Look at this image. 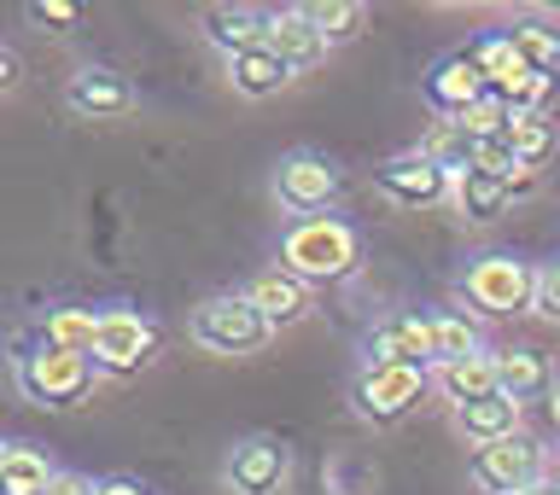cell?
<instances>
[{"label": "cell", "instance_id": "83f0119b", "mask_svg": "<svg viewBox=\"0 0 560 495\" xmlns=\"http://www.w3.org/2000/svg\"><path fill=\"white\" fill-rule=\"evenodd\" d=\"M467 52L479 59V70H485L490 87H502V82L520 70V52H514V42H508V30H485L479 42H467Z\"/></svg>", "mask_w": 560, "mask_h": 495}, {"label": "cell", "instance_id": "44dd1931", "mask_svg": "<svg viewBox=\"0 0 560 495\" xmlns=\"http://www.w3.org/2000/svg\"><path fill=\"white\" fill-rule=\"evenodd\" d=\"M450 199L467 222H497V216H508L514 192H508V181H497V175H485V169H462L450 187Z\"/></svg>", "mask_w": 560, "mask_h": 495}, {"label": "cell", "instance_id": "30bf717a", "mask_svg": "<svg viewBox=\"0 0 560 495\" xmlns=\"http://www.w3.org/2000/svg\"><path fill=\"white\" fill-rule=\"evenodd\" d=\"M222 479H228L234 495H280V484L292 479V449L280 444L275 432H252V437H240V444H234Z\"/></svg>", "mask_w": 560, "mask_h": 495}, {"label": "cell", "instance_id": "f1b7e54d", "mask_svg": "<svg viewBox=\"0 0 560 495\" xmlns=\"http://www.w3.org/2000/svg\"><path fill=\"white\" fill-rule=\"evenodd\" d=\"M455 122H462V134H467V140H497V134H508V122H514V105H508L497 87H490V94H485V99H472Z\"/></svg>", "mask_w": 560, "mask_h": 495}, {"label": "cell", "instance_id": "8fae6325", "mask_svg": "<svg viewBox=\"0 0 560 495\" xmlns=\"http://www.w3.org/2000/svg\"><path fill=\"white\" fill-rule=\"evenodd\" d=\"M374 187H380L392 204H402V210H427V204H444V199H450L455 175H450L444 164H432V157L415 146V152L385 157V164L374 169Z\"/></svg>", "mask_w": 560, "mask_h": 495}, {"label": "cell", "instance_id": "ab89813d", "mask_svg": "<svg viewBox=\"0 0 560 495\" xmlns=\"http://www.w3.org/2000/svg\"><path fill=\"white\" fill-rule=\"evenodd\" d=\"M0 461H7V444H0Z\"/></svg>", "mask_w": 560, "mask_h": 495}, {"label": "cell", "instance_id": "603a6c76", "mask_svg": "<svg viewBox=\"0 0 560 495\" xmlns=\"http://www.w3.org/2000/svg\"><path fill=\"white\" fill-rule=\"evenodd\" d=\"M52 479H59V467L47 461V449L7 444V461H0V495H47Z\"/></svg>", "mask_w": 560, "mask_h": 495}, {"label": "cell", "instance_id": "74e56055", "mask_svg": "<svg viewBox=\"0 0 560 495\" xmlns=\"http://www.w3.org/2000/svg\"><path fill=\"white\" fill-rule=\"evenodd\" d=\"M525 495H560V479H542V484H532Z\"/></svg>", "mask_w": 560, "mask_h": 495}, {"label": "cell", "instance_id": "52a82bcc", "mask_svg": "<svg viewBox=\"0 0 560 495\" xmlns=\"http://www.w3.org/2000/svg\"><path fill=\"white\" fill-rule=\"evenodd\" d=\"M345 192V169L332 164L327 152H287L280 157V169H275V199L280 210H292L298 222H310V216H322V210L332 204Z\"/></svg>", "mask_w": 560, "mask_h": 495}, {"label": "cell", "instance_id": "9a60e30c", "mask_svg": "<svg viewBox=\"0 0 560 495\" xmlns=\"http://www.w3.org/2000/svg\"><path fill=\"white\" fill-rule=\"evenodd\" d=\"M497 385H502V397H514L520 409L525 402H542V397H555V367L542 350L532 344H520V350H497Z\"/></svg>", "mask_w": 560, "mask_h": 495}, {"label": "cell", "instance_id": "5b68a950", "mask_svg": "<svg viewBox=\"0 0 560 495\" xmlns=\"http://www.w3.org/2000/svg\"><path fill=\"white\" fill-rule=\"evenodd\" d=\"M532 292H537V269L514 251H490V257H472L467 274H462V297L485 315H520L532 309Z\"/></svg>", "mask_w": 560, "mask_h": 495}, {"label": "cell", "instance_id": "4dcf8cb0", "mask_svg": "<svg viewBox=\"0 0 560 495\" xmlns=\"http://www.w3.org/2000/svg\"><path fill=\"white\" fill-rule=\"evenodd\" d=\"M472 169H485V175H497V181H508V175L525 169V164L514 157V146H508V134H497V140H472Z\"/></svg>", "mask_w": 560, "mask_h": 495}, {"label": "cell", "instance_id": "8d00e7d4", "mask_svg": "<svg viewBox=\"0 0 560 495\" xmlns=\"http://www.w3.org/2000/svg\"><path fill=\"white\" fill-rule=\"evenodd\" d=\"M100 495H147V490H140L135 479H105V484H100Z\"/></svg>", "mask_w": 560, "mask_h": 495}, {"label": "cell", "instance_id": "5bb4252c", "mask_svg": "<svg viewBox=\"0 0 560 495\" xmlns=\"http://www.w3.org/2000/svg\"><path fill=\"white\" fill-rule=\"evenodd\" d=\"M262 47L275 52L280 64H292V76H304L327 59V35L315 30L310 7H280V12H262Z\"/></svg>", "mask_w": 560, "mask_h": 495}, {"label": "cell", "instance_id": "e0dca14e", "mask_svg": "<svg viewBox=\"0 0 560 495\" xmlns=\"http://www.w3.org/2000/svg\"><path fill=\"white\" fill-rule=\"evenodd\" d=\"M455 432L467 437V449L502 444V437L525 432V426H520V402L502 397V391H490V397H479V402H467V409H455Z\"/></svg>", "mask_w": 560, "mask_h": 495}, {"label": "cell", "instance_id": "cb8c5ba5", "mask_svg": "<svg viewBox=\"0 0 560 495\" xmlns=\"http://www.w3.org/2000/svg\"><path fill=\"white\" fill-rule=\"evenodd\" d=\"M508 146H514V157H520L525 169H542V164H549L555 146H560L549 111H514V122H508Z\"/></svg>", "mask_w": 560, "mask_h": 495}, {"label": "cell", "instance_id": "ffe728a7", "mask_svg": "<svg viewBox=\"0 0 560 495\" xmlns=\"http://www.w3.org/2000/svg\"><path fill=\"white\" fill-rule=\"evenodd\" d=\"M432 385L455 402V409H467V402H479V397H490V391H502V385H497V356H490V350H479V356H467V362L432 367Z\"/></svg>", "mask_w": 560, "mask_h": 495}, {"label": "cell", "instance_id": "d4e9b609", "mask_svg": "<svg viewBox=\"0 0 560 495\" xmlns=\"http://www.w3.org/2000/svg\"><path fill=\"white\" fill-rule=\"evenodd\" d=\"M479 327L467 321L462 309H438L432 315V367H450V362H467L479 356Z\"/></svg>", "mask_w": 560, "mask_h": 495}, {"label": "cell", "instance_id": "ac0fdd59", "mask_svg": "<svg viewBox=\"0 0 560 495\" xmlns=\"http://www.w3.org/2000/svg\"><path fill=\"white\" fill-rule=\"evenodd\" d=\"M199 30H205V42L217 47L222 59L262 47V12H252V7H205L199 12Z\"/></svg>", "mask_w": 560, "mask_h": 495}, {"label": "cell", "instance_id": "4316f807", "mask_svg": "<svg viewBox=\"0 0 560 495\" xmlns=\"http://www.w3.org/2000/svg\"><path fill=\"white\" fill-rule=\"evenodd\" d=\"M310 17H315V30L327 35V47H345V42H357V35H362V24H368V12L357 7V0H315V7H310Z\"/></svg>", "mask_w": 560, "mask_h": 495}, {"label": "cell", "instance_id": "4fadbf2b", "mask_svg": "<svg viewBox=\"0 0 560 495\" xmlns=\"http://www.w3.org/2000/svg\"><path fill=\"white\" fill-rule=\"evenodd\" d=\"M65 105L77 117H88V122H112V117H129L140 105V94H135V82L122 76V70L82 64L77 76H70V87H65Z\"/></svg>", "mask_w": 560, "mask_h": 495}, {"label": "cell", "instance_id": "2e32d148", "mask_svg": "<svg viewBox=\"0 0 560 495\" xmlns=\"http://www.w3.org/2000/svg\"><path fill=\"white\" fill-rule=\"evenodd\" d=\"M245 297H252V304H257L262 315H269V327H275V332H280V327H292V321H304V315H310V286H304L298 274H287L280 262H275V269H262V274L252 280V286H245Z\"/></svg>", "mask_w": 560, "mask_h": 495}, {"label": "cell", "instance_id": "8992f818", "mask_svg": "<svg viewBox=\"0 0 560 495\" xmlns=\"http://www.w3.org/2000/svg\"><path fill=\"white\" fill-rule=\"evenodd\" d=\"M432 391L427 367H362L357 385H350V402L368 426H397L420 409V397Z\"/></svg>", "mask_w": 560, "mask_h": 495}, {"label": "cell", "instance_id": "9c48e42d", "mask_svg": "<svg viewBox=\"0 0 560 495\" xmlns=\"http://www.w3.org/2000/svg\"><path fill=\"white\" fill-rule=\"evenodd\" d=\"M362 367H432V315H385L362 332Z\"/></svg>", "mask_w": 560, "mask_h": 495}, {"label": "cell", "instance_id": "836d02e7", "mask_svg": "<svg viewBox=\"0 0 560 495\" xmlns=\"http://www.w3.org/2000/svg\"><path fill=\"white\" fill-rule=\"evenodd\" d=\"M47 495H100V484L82 479V472H59V479L47 484Z\"/></svg>", "mask_w": 560, "mask_h": 495}, {"label": "cell", "instance_id": "3957f363", "mask_svg": "<svg viewBox=\"0 0 560 495\" xmlns=\"http://www.w3.org/2000/svg\"><path fill=\"white\" fill-rule=\"evenodd\" d=\"M187 332L210 350V356H257V350L275 339L269 315H262L245 292H217V297H205V304L192 309Z\"/></svg>", "mask_w": 560, "mask_h": 495}, {"label": "cell", "instance_id": "f35d334b", "mask_svg": "<svg viewBox=\"0 0 560 495\" xmlns=\"http://www.w3.org/2000/svg\"><path fill=\"white\" fill-rule=\"evenodd\" d=\"M549 414H555V426H560V385H555V397H549Z\"/></svg>", "mask_w": 560, "mask_h": 495}, {"label": "cell", "instance_id": "7c38bea8", "mask_svg": "<svg viewBox=\"0 0 560 495\" xmlns=\"http://www.w3.org/2000/svg\"><path fill=\"white\" fill-rule=\"evenodd\" d=\"M420 94H427V105L438 117H462L472 99H485L490 94V82H485V70H479V59H472L467 47H455V52H444L427 76H420Z\"/></svg>", "mask_w": 560, "mask_h": 495}, {"label": "cell", "instance_id": "1f68e13d", "mask_svg": "<svg viewBox=\"0 0 560 495\" xmlns=\"http://www.w3.org/2000/svg\"><path fill=\"white\" fill-rule=\"evenodd\" d=\"M30 24H42V30H59V35H70L82 24V7L77 0H35L30 7Z\"/></svg>", "mask_w": 560, "mask_h": 495}, {"label": "cell", "instance_id": "e575fe53", "mask_svg": "<svg viewBox=\"0 0 560 495\" xmlns=\"http://www.w3.org/2000/svg\"><path fill=\"white\" fill-rule=\"evenodd\" d=\"M537 181H542V169H514V175H508V192L525 199V192H537Z\"/></svg>", "mask_w": 560, "mask_h": 495}, {"label": "cell", "instance_id": "484cf974", "mask_svg": "<svg viewBox=\"0 0 560 495\" xmlns=\"http://www.w3.org/2000/svg\"><path fill=\"white\" fill-rule=\"evenodd\" d=\"M508 42H514V52H520V64L525 70H560V30H549V24H537V17H520L514 30H508Z\"/></svg>", "mask_w": 560, "mask_h": 495}, {"label": "cell", "instance_id": "6da1fadb", "mask_svg": "<svg viewBox=\"0 0 560 495\" xmlns=\"http://www.w3.org/2000/svg\"><path fill=\"white\" fill-rule=\"evenodd\" d=\"M362 262V239L357 227L339 216H310L292 222L287 239H280V269L298 274L304 286H332V280H350Z\"/></svg>", "mask_w": 560, "mask_h": 495}, {"label": "cell", "instance_id": "d6a6232c", "mask_svg": "<svg viewBox=\"0 0 560 495\" xmlns=\"http://www.w3.org/2000/svg\"><path fill=\"white\" fill-rule=\"evenodd\" d=\"M532 315L560 327V262H542L537 269V292H532Z\"/></svg>", "mask_w": 560, "mask_h": 495}, {"label": "cell", "instance_id": "277c9868", "mask_svg": "<svg viewBox=\"0 0 560 495\" xmlns=\"http://www.w3.org/2000/svg\"><path fill=\"white\" fill-rule=\"evenodd\" d=\"M467 479L479 484V495H525L532 484L549 479V449H542L532 432H514V437H502V444L472 449Z\"/></svg>", "mask_w": 560, "mask_h": 495}, {"label": "cell", "instance_id": "f546056e", "mask_svg": "<svg viewBox=\"0 0 560 495\" xmlns=\"http://www.w3.org/2000/svg\"><path fill=\"white\" fill-rule=\"evenodd\" d=\"M497 94L514 105V111H542V105H549V94H555V76H549V70H525V64H520L514 76L497 87Z\"/></svg>", "mask_w": 560, "mask_h": 495}, {"label": "cell", "instance_id": "d590c367", "mask_svg": "<svg viewBox=\"0 0 560 495\" xmlns=\"http://www.w3.org/2000/svg\"><path fill=\"white\" fill-rule=\"evenodd\" d=\"M12 82H18V52H12V47H0V94H7Z\"/></svg>", "mask_w": 560, "mask_h": 495}, {"label": "cell", "instance_id": "d6986e66", "mask_svg": "<svg viewBox=\"0 0 560 495\" xmlns=\"http://www.w3.org/2000/svg\"><path fill=\"white\" fill-rule=\"evenodd\" d=\"M228 82H234V94H245V99H275L280 87H292V64H280L269 47H252V52H234V59H228Z\"/></svg>", "mask_w": 560, "mask_h": 495}, {"label": "cell", "instance_id": "7a4b0ae2", "mask_svg": "<svg viewBox=\"0 0 560 495\" xmlns=\"http://www.w3.org/2000/svg\"><path fill=\"white\" fill-rule=\"evenodd\" d=\"M12 379L18 391L42 409H82L94 397V379L100 367L94 356H77V350H52V344H35V350H18L12 356Z\"/></svg>", "mask_w": 560, "mask_h": 495}, {"label": "cell", "instance_id": "ba28073f", "mask_svg": "<svg viewBox=\"0 0 560 495\" xmlns=\"http://www.w3.org/2000/svg\"><path fill=\"white\" fill-rule=\"evenodd\" d=\"M158 356V327L140 309H100V344L94 367L100 379H135Z\"/></svg>", "mask_w": 560, "mask_h": 495}, {"label": "cell", "instance_id": "7402d4cb", "mask_svg": "<svg viewBox=\"0 0 560 495\" xmlns=\"http://www.w3.org/2000/svg\"><path fill=\"white\" fill-rule=\"evenodd\" d=\"M35 339L52 344V350H77V356H94V344H100V315H94V309H77V304H59V309L42 315Z\"/></svg>", "mask_w": 560, "mask_h": 495}]
</instances>
